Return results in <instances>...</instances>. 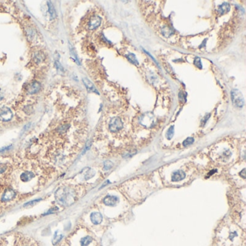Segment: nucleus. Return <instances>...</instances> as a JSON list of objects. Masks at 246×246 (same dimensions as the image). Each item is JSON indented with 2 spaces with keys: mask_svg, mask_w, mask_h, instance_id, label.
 <instances>
[{
  "mask_svg": "<svg viewBox=\"0 0 246 246\" xmlns=\"http://www.w3.org/2000/svg\"><path fill=\"white\" fill-rule=\"evenodd\" d=\"M230 10V5L227 3H224L222 5H219L217 8V11L219 15H222L224 14H226L227 12H228Z\"/></svg>",
  "mask_w": 246,
  "mask_h": 246,
  "instance_id": "f8f14e48",
  "label": "nucleus"
},
{
  "mask_svg": "<svg viewBox=\"0 0 246 246\" xmlns=\"http://www.w3.org/2000/svg\"><path fill=\"white\" fill-rule=\"evenodd\" d=\"M48 12H49L50 15H51V19H52V18H55L56 14V11L55 9H54V5L51 4V2H48Z\"/></svg>",
  "mask_w": 246,
  "mask_h": 246,
  "instance_id": "dca6fc26",
  "label": "nucleus"
},
{
  "mask_svg": "<svg viewBox=\"0 0 246 246\" xmlns=\"http://www.w3.org/2000/svg\"><path fill=\"white\" fill-rule=\"evenodd\" d=\"M10 147H3V148L0 149V153H2V152H5V151H6V150L9 149V148Z\"/></svg>",
  "mask_w": 246,
  "mask_h": 246,
  "instance_id": "5701e85b",
  "label": "nucleus"
},
{
  "mask_svg": "<svg viewBox=\"0 0 246 246\" xmlns=\"http://www.w3.org/2000/svg\"><path fill=\"white\" fill-rule=\"evenodd\" d=\"M231 98L235 106L242 108L244 105V98L239 90H233L231 92Z\"/></svg>",
  "mask_w": 246,
  "mask_h": 246,
  "instance_id": "f03ea898",
  "label": "nucleus"
},
{
  "mask_svg": "<svg viewBox=\"0 0 246 246\" xmlns=\"http://www.w3.org/2000/svg\"><path fill=\"white\" fill-rule=\"evenodd\" d=\"M119 201V198L113 196H107L103 200V202L105 205L113 206Z\"/></svg>",
  "mask_w": 246,
  "mask_h": 246,
  "instance_id": "6e6552de",
  "label": "nucleus"
},
{
  "mask_svg": "<svg viewBox=\"0 0 246 246\" xmlns=\"http://www.w3.org/2000/svg\"><path fill=\"white\" fill-rule=\"evenodd\" d=\"M194 64H195V66H196V67L199 68V69H201L202 65H201V59H200V58L196 57L195 60H194Z\"/></svg>",
  "mask_w": 246,
  "mask_h": 246,
  "instance_id": "6ab92c4d",
  "label": "nucleus"
},
{
  "mask_svg": "<svg viewBox=\"0 0 246 246\" xmlns=\"http://www.w3.org/2000/svg\"><path fill=\"white\" fill-rule=\"evenodd\" d=\"M35 177L34 173H32L30 171H25L24 173H22V175L20 176V179L21 180L24 182H27L29 180H32L33 178Z\"/></svg>",
  "mask_w": 246,
  "mask_h": 246,
  "instance_id": "9b49d317",
  "label": "nucleus"
},
{
  "mask_svg": "<svg viewBox=\"0 0 246 246\" xmlns=\"http://www.w3.org/2000/svg\"><path fill=\"white\" fill-rule=\"evenodd\" d=\"M15 192L11 188H7L6 191L4 192V194H2V198H1V201L2 202H7V201H9L10 200H12V198H15Z\"/></svg>",
  "mask_w": 246,
  "mask_h": 246,
  "instance_id": "423d86ee",
  "label": "nucleus"
},
{
  "mask_svg": "<svg viewBox=\"0 0 246 246\" xmlns=\"http://www.w3.org/2000/svg\"><path fill=\"white\" fill-rule=\"evenodd\" d=\"M12 112L8 107H2L0 108V120L2 121H9L12 119Z\"/></svg>",
  "mask_w": 246,
  "mask_h": 246,
  "instance_id": "20e7f679",
  "label": "nucleus"
},
{
  "mask_svg": "<svg viewBox=\"0 0 246 246\" xmlns=\"http://www.w3.org/2000/svg\"><path fill=\"white\" fill-rule=\"evenodd\" d=\"M0 93H1V90H0ZM2 99V96H1V94H0V101Z\"/></svg>",
  "mask_w": 246,
  "mask_h": 246,
  "instance_id": "b1692460",
  "label": "nucleus"
},
{
  "mask_svg": "<svg viewBox=\"0 0 246 246\" xmlns=\"http://www.w3.org/2000/svg\"><path fill=\"white\" fill-rule=\"evenodd\" d=\"M123 122L119 117H115L110 121L108 128L111 132H117L123 128Z\"/></svg>",
  "mask_w": 246,
  "mask_h": 246,
  "instance_id": "7ed1b4c3",
  "label": "nucleus"
},
{
  "mask_svg": "<svg viewBox=\"0 0 246 246\" xmlns=\"http://www.w3.org/2000/svg\"><path fill=\"white\" fill-rule=\"evenodd\" d=\"M113 167L112 162H111L110 161H107L104 163V168L105 170H110Z\"/></svg>",
  "mask_w": 246,
  "mask_h": 246,
  "instance_id": "aec40b11",
  "label": "nucleus"
},
{
  "mask_svg": "<svg viewBox=\"0 0 246 246\" xmlns=\"http://www.w3.org/2000/svg\"><path fill=\"white\" fill-rule=\"evenodd\" d=\"M90 219H91L92 222L94 225H98V224L101 223L103 220V217L101 213L99 212H93L92 213L91 216H90Z\"/></svg>",
  "mask_w": 246,
  "mask_h": 246,
  "instance_id": "0eeeda50",
  "label": "nucleus"
},
{
  "mask_svg": "<svg viewBox=\"0 0 246 246\" xmlns=\"http://www.w3.org/2000/svg\"><path fill=\"white\" fill-rule=\"evenodd\" d=\"M55 198L58 204L63 206H66L74 202L76 199V194L70 188L67 186H62L56 191Z\"/></svg>",
  "mask_w": 246,
  "mask_h": 246,
  "instance_id": "f257e3e1",
  "label": "nucleus"
},
{
  "mask_svg": "<svg viewBox=\"0 0 246 246\" xmlns=\"http://www.w3.org/2000/svg\"><path fill=\"white\" fill-rule=\"evenodd\" d=\"M126 57L128 58V59H129L131 63L134 64L136 65L138 64V61H137V58H136V56L133 54H130L129 55L126 56Z\"/></svg>",
  "mask_w": 246,
  "mask_h": 246,
  "instance_id": "f3484780",
  "label": "nucleus"
},
{
  "mask_svg": "<svg viewBox=\"0 0 246 246\" xmlns=\"http://www.w3.org/2000/svg\"><path fill=\"white\" fill-rule=\"evenodd\" d=\"M161 33L165 37L168 38L171 36L173 31H172V29L170 27H168V26H164V27L161 28Z\"/></svg>",
  "mask_w": 246,
  "mask_h": 246,
  "instance_id": "4468645a",
  "label": "nucleus"
},
{
  "mask_svg": "<svg viewBox=\"0 0 246 246\" xmlns=\"http://www.w3.org/2000/svg\"><path fill=\"white\" fill-rule=\"evenodd\" d=\"M41 89V84L38 82H33L30 85L28 88V93L30 94H35V93H38Z\"/></svg>",
  "mask_w": 246,
  "mask_h": 246,
  "instance_id": "9d476101",
  "label": "nucleus"
},
{
  "mask_svg": "<svg viewBox=\"0 0 246 246\" xmlns=\"http://www.w3.org/2000/svg\"><path fill=\"white\" fill-rule=\"evenodd\" d=\"M194 141V139L191 138V137H189V138H187L184 141H183V146H184V147H187V146H189V145H191V144H192Z\"/></svg>",
  "mask_w": 246,
  "mask_h": 246,
  "instance_id": "a211bd4d",
  "label": "nucleus"
},
{
  "mask_svg": "<svg viewBox=\"0 0 246 246\" xmlns=\"http://www.w3.org/2000/svg\"><path fill=\"white\" fill-rule=\"evenodd\" d=\"M173 133H174V129H173V126H172L170 129H169V131H168V134H167V136H168V138L170 139L172 138V137H173Z\"/></svg>",
  "mask_w": 246,
  "mask_h": 246,
  "instance_id": "412c9836",
  "label": "nucleus"
},
{
  "mask_svg": "<svg viewBox=\"0 0 246 246\" xmlns=\"http://www.w3.org/2000/svg\"><path fill=\"white\" fill-rule=\"evenodd\" d=\"M185 176H186V175H185L184 172L182 171V170H178V171L175 172L172 176V180L173 181H180V180L184 179Z\"/></svg>",
  "mask_w": 246,
  "mask_h": 246,
  "instance_id": "1a4fd4ad",
  "label": "nucleus"
},
{
  "mask_svg": "<svg viewBox=\"0 0 246 246\" xmlns=\"http://www.w3.org/2000/svg\"><path fill=\"white\" fill-rule=\"evenodd\" d=\"M83 82H84V85H85V87H87V89L89 90V91L94 92V93H96L98 94V91L96 90L95 87H94L93 84L90 81V80H87V79H86V78H84V79H83Z\"/></svg>",
  "mask_w": 246,
  "mask_h": 246,
  "instance_id": "ddd939ff",
  "label": "nucleus"
},
{
  "mask_svg": "<svg viewBox=\"0 0 246 246\" xmlns=\"http://www.w3.org/2000/svg\"><path fill=\"white\" fill-rule=\"evenodd\" d=\"M41 198H39V199L33 200V201H30V202H28V203H27V204H25L24 206H28V205H33V204H36V203H38V201H41Z\"/></svg>",
  "mask_w": 246,
  "mask_h": 246,
  "instance_id": "4be33fe9",
  "label": "nucleus"
},
{
  "mask_svg": "<svg viewBox=\"0 0 246 246\" xmlns=\"http://www.w3.org/2000/svg\"><path fill=\"white\" fill-rule=\"evenodd\" d=\"M101 18L99 16L95 15L90 18V21L88 23V27L90 30H94L96 27L101 25Z\"/></svg>",
  "mask_w": 246,
  "mask_h": 246,
  "instance_id": "39448f33",
  "label": "nucleus"
},
{
  "mask_svg": "<svg viewBox=\"0 0 246 246\" xmlns=\"http://www.w3.org/2000/svg\"><path fill=\"white\" fill-rule=\"evenodd\" d=\"M92 240H93V239L90 236H86V237H83V238L81 239V241H80L81 246H88L90 243L92 242Z\"/></svg>",
  "mask_w": 246,
  "mask_h": 246,
  "instance_id": "2eb2a0df",
  "label": "nucleus"
}]
</instances>
